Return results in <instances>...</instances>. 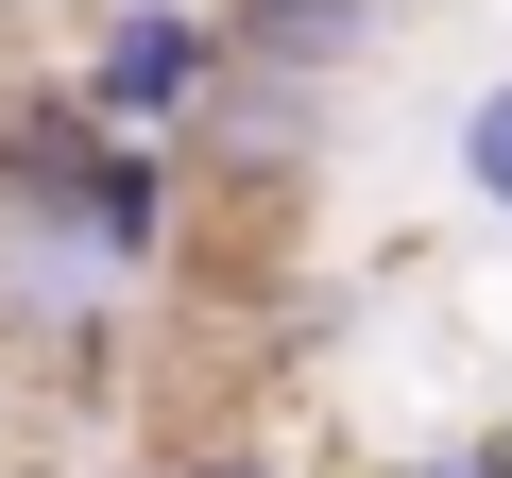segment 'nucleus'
Returning <instances> with one entry per match:
<instances>
[{"mask_svg": "<svg viewBox=\"0 0 512 478\" xmlns=\"http://www.w3.org/2000/svg\"><path fill=\"white\" fill-rule=\"evenodd\" d=\"M0 222L69 239V257H103V274H154L171 222H188V154L86 120L69 86H35V103H0Z\"/></svg>", "mask_w": 512, "mask_h": 478, "instance_id": "f257e3e1", "label": "nucleus"}, {"mask_svg": "<svg viewBox=\"0 0 512 478\" xmlns=\"http://www.w3.org/2000/svg\"><path fill=\"white\" fill-rule=\"evenodd\" d=\"M205 35H222L239 69H308V86H342V69L393 35V0H205Z\"/></svg>", "mask_w": 512, "mask_h": 478, "instance_id": "20e7f679", "label": "nucleus"}, {"mask_svg": "<svg viewBox=\"0 0 512 478\" xmlns=\"http://www.w3.org/2000/svg\"><path fill=\"white\" fill-rule=\"evenodd\" d=\"M461 188H478V205L512 222V69H495V86L461 103Z\"/></svg>", "mask_w": 512, "mask_h": 478, "instance_id": "39448f33", "label": "nucleus"}, {"mask_svg": "<svg viewBox=\"0 0 512 478\" xmlns=\"http://www.w3.org/2000/svg\"><path fill=\"white\" fill-rule=\"evenodd\" d=\"M325 120H342V86H308V69H239V52H222V86L188 103L171 154H222L239 188H291V171H325Z\"/></svg>", "mask_w": 512, "mask_h": 478, "instance_id": "7ed1b4c3", "label": "nucleus"}, {"mask_svg": "<svg viewBox=\"0 0 512 478\" xmlns=\"http://www.w3.org/2000/svg\"><path fill=\"white\" fill-rule=\"evenodd\" d=\"M120 478H154V461H120Z\"/></svg>", "mask_w": 512, "mask_h": 478, "instance_id": "1a4fd4ad", "label": "nucleus"}, {"mask_svg": "<svg viewBox=\"0 0 512 478\" xmlns=\"http://www.w3.org/2000/svg\"><path fill=\"white\" fill-rule=\"evenodd\" d=\"M0 478H69V461H0Z\"/></svg>", "mask_w": 512, "mask_h": 478, "instance_id": "6e6552de", "label": "nucleus"}, {"mask_svg": "<svg viewBox=\"0 0 512 478\" xmlns=\"http://www.w3.org/2000/svg\"><path fill=\"white\" fill-rule=\"evenodd\" d=\"M154 478H291L274 444H188V461H154Z\"/></svg>", "mask_w": 512, "mask_h": 478, "instance_id": "0eeeda50", "label": "nucleus"}, {"mask_svg": "<svg viewBox=\"0 0 512 478\" xmlns=\"http://www.w3.org/2000/svg\"><path fill=\"white\" fill-rule=\"evenodd\" d=\"M393 478H512V427H444V444H410Z\"/></svg>", "mask_w": 512, "mask_h": 478, "instance_id": "423d86ee", "label": "nucleus"}, {"mask_svg": "<svg viewBox=\"0 0 512 478\" xmlns=\"http://www.w3.org/2000/svg\"><path fill=\"white\" fill-rule=\"evenodd\" d=\"M222 86V35L205 0H103V35L69 52V103L120 120V137H188V103Z\"/></svg>", "mask_w": 512, "mask_h": 478, "instance_id": "f03ea898", "label": "nucleus"}]
</instances>
